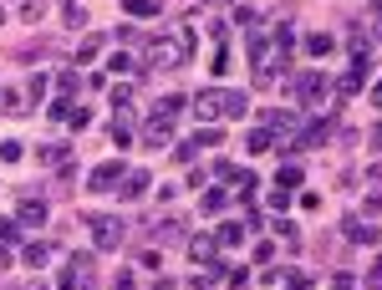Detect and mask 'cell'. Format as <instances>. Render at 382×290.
Here are the masks:
<instances>
[{
	"instance_id": "4",
	"label": "cell",
	"mask_w": 382,
	"mask_h": 290,
	"mask_svg": "<svg viewBox=\"0 0 382 290\" xmlns=\"http://www.w3.org/2000/svg\"><path fill=\"white\" fill-rule=\"evenodd\" d=\"M87 225H92V234H97V250H117L122 244V219H113V214H87Z\"/></svg>"
},
{
	"instance_id": "29",
	"label": "cell",
	"mask_w": 382,
	"mask_h": 290,
	"mask_svg": "<svg viewBox=\"0 0 382 290\" xmlns=\"http://www.w3.org/2000/svg\"><path fill=\"white\" fill-rule=\"evenodd\" d=\"M367 290H382V260H377L372 270H367Z\"/></svg>"
},
{
	"instance_id": "27",
	"label": "cell",
	"mask_w": 382,
	"mask_h": 290,
	"mask_svg": "<svg viewBox=\"0 0 382 290\" xmlns=\"http://www.w3.org/2000/svg\"><path fill=\"white\" fill-rule=\"evenodd\" d=\"M0 107H6V113H26V107H20V92H0Z\"/></svg>"
},
{
	"instance_id": "14",
	"label": "cell",
	"mask_w": 382,
	"mask_h": 290,
	"mask_svg": "<svg viewBox=\"0 0 382 290\" xmlns=\"http://www.w3.org/2000/svg\"><path fill=\"white\" fill-rule=\"evenodd\" d=\"M127 15H158V0H122Z\"/></svg>"
},
{
	"instance_id": "5",
	"label": "cell",
	"mask_w": 382,
	"mask_h": 290,
	"mask_svg": "<svg viewBox=\"0 0 382 290\" xmlns=\"http://www.w3.org/2000/svg\"><path fill=\"white\" fill-rule=\"evenodd\" d=\"M15 225H26V229H41L46 225V204H41V198H20V209H15Z\"/></svg>"
},
{
	"instance_id": "12",
	"label": "cell",
	"mask_w": 382,
	"mask_h": 290,
	"mask_svg": "<svg viewBox=\"0 0 382 290\" xmlns=\"http://www.w3.org/2000/svg\"><path fill=\"white\" fill-rule=\"evenodd\" d=\"M240 239H245V225H224V229L215 234V244H224V250H235Z\"/></svg>"
},
{
	"instance_id": "20",
	"label": "cell",
	"mask_w": 382,
	"mask_h": 290,
	"mask_svg": "<svg viewBox=\"0 0 382 290\" xmlns=\"http://www.w3.org/2000/svg\"><path fill=\"white\" fill-rule=\"evenodd\" d=\"M286 285H291V290H311V285H316V280H311V275H306V270H291V275H286Z\"/></svg>"
},
{
	"instance_id": "34",
	"label": "cell",
	"mask_w": 382,
	"mask_h": 290,
	"mask_svg": "<svg viewBox=\"0 0 382 290\" xmlns=\"http://www.w3.org/2000/svg\"><path fill=\"white\" fill-rule=\"evenodd\" d=\"M372 143H377V148H382V127H377V132H372Z\"/></svg>"
},
{
	"instance_id": "3",
	"label": "cell",
	"mask_w": 382,
	"mask_h": 290,
	"mask_svg": "<svg viewBox=\"0 0 382 290\" xmlns=\"http://www.w3.org/2000/svg\"><path fill=\"white\" fill-rule=\"evenodd\" d=\"M286 92L301 102V107H316V102H326L331 82H326V72H301V77H291V82H286Z\"/></svg>"
},
{
	"instance_id": "13",
	"label": "cell",
	"mask_w": 382,
	"mask_h": 290,
	"mask_svg": "<svg viewBox=\"0 0 382 290\" xmlns=\"http://www.w3.org/2000/svg\"><path fill=\"white\" fill-rule=\"evenodd\" d=\"M301 184V168L295 163H281V173H275V189H295Z\"/></svg>"
},
{
	"instance_id": "10",
	"label": "cell",
	"mask_w": 382,
	"mask_h": 290,
	"mask_svg": "<svg viewBox=\"0 0 382 290\" xmlns=\"http://www.w3.org/2000/svg\"><path fill=\"white\" fill-rule=\"evenodd\" d=\"M342 229H347V239H352V244H372V239H377V229L367 225V219H357V214L347 219V225H342Z\"/></svg>"
},
{
	"instance_id": "1",
	"label": "cell",
	"mask_w": 382,
	"mask_h": 290,
	"mask_svg": "<svg viewBox=\"0 0 382 290\" xmlns=\"http://www.w3.org/2000/svg\"><path fill=\"white\" fill-rule=\"evenodd\" d=\"M189 51H194V31H179V36H153L143 46V61L148 66H163V72H179V66L189 61Z\"/></svg>"
},
{
	"instance_id": "32",
	"label": "cell",
	"mask_w": 382,
	"mask_h": 290,
	"mask_svg": "<svg viewBox=\"0 0 382 290\" xmlns=\"http://www.w3.org/2000/svg\"><path fill=\"white\" fill-rule=\"evenodd\" d=\"M372 107H382V82H377V87H372Z\"/></svg>"
},
{
	"instance_id": "23",
	"label": "cell",
	"mask_w": 382,
	"mask_h": 290,
	"mask_svg": "<svg viewBox=\"0 0 382 290\" xmlns=\"http://www.w3.org/2000/svg\"><path fill=\"white\" fill-rule=\"evenodd\" d=\"M127 138H133V127L117 118V122H113V143H117V148H127Z\"/></svg>"
},
{
	"instance_id": "31",
	"label": "cell",
	"mask_w": 382,
	"mask_h": 290,
	"mask_svg": "<svg viewBox=\"0 0 382 290\" xmlns=\"http://www.w3.org/2000/svg\"><path fill=\"white\" fill-rule=\"evenodd\" d=\"M189 290H215V280H209V275H199V280H189Z\"/></svg>"
},
{
	"instance_id": "16",
	"label": "cell",
	"mask_w": 382,
	"mask_h": 290,
	"mask_svg": "<svg viewBox=\"0 0 382 290\" xmlns=\"http://www.w3.org/2000/svg\"><path fill=\"white\" fill-rule=\"evenodd\" d=\"M46 260H51V244H26V265H36V270H41Z\"/></svg>"
},
{
	"instance_id": "25",
	"label": "cell",
	"mask_w": 382,
	"mask_h": 290,
	"mask_svg": "<svg viewBox=\"0 0 382 290\" xmlns=\"http://www.w3.org/2000/svg\"><path fill=\"white\" fill-rule=\"evenodd\" d=\"M97 46H102V41H97V36H87V41L77 46V56H82V61H92V56H97Z\"/></svg>"
},
{
	"instance_id": "19",
	"label": "cell",
	"mask_w": 382,
	"mask_h": 290,
	"mask_svg": "<svg viewBox=\"0 0 382 290\" xmlns=\"http://www.w3.org/2000/svg\"><path fill=\"white\" fill-rule=\"evenodd\" d=\"M245 148H250V153H265V148H270V132H265V127H255L250 138H245Z\"/></svg>"
},
{
	"instance_id": "26",
	"label": "cell",
	"mask_w": 382,
	"mask_h": 290,
	"mask_svg": "<svg viewBox=\"0 0 382 290\" xmlns=\"http://www.w3.org/2000/svg\"><path fill=\"white\" fill-rule=\"evenodd\" d=\"M108 66H113V72H117V77H122V72H138V66H133V56H122V51H117V56H113Z\"/></svg>"
},
{
	"instance_id": "9",
	"label": "cell",
	"mask_w": 382,
	"mask_h": 290,
	"mask_svg": "<svg viewBox=\"0 0 382 290\" xmlns=\"http://www.w3.org/2000/svg\"><path fill=\"white\" fill-rule=\"evenodd\" d=\"M113 194H122V198H143V194H148V173H143V168L122 173V189H113Z\"/></svg>"
},
{
	"instance_id": "24",
	"label": "cell",
	"mask_w": 382,
	"mask_h": 290,
	"mask_svg": "<svg viewBox=\"0 0 382 290\" xmlns=\"http://www.w3.org/2000/svg\"><path fill=\"white\" fill-rule=\"evenodd\" d=\"M235 20H240L245 31H255V20H260V11H250V6H240V11H235Z\"/></svg>"
},
{
	"instance_id": "7",
	"label": "cell",
	"mask_w": 382,
	"mask_h": 290,
	"mask_svg": "<svg viewBox=\"0 0 382 290\" xmlns=\"http://www.w3.org/2000/svg\"><path fill=\"white\" fill-rule=\"evenodd\" d=\"M87 184H92V189H113V184H122V163H117V158H113V163H97Z\"/></svg>"
},
{
	"instance_id": "2",
	"label": "cell",
	"mask_w": 382,
	"mask_h": 290,
	"mask_svg": "<svg viewBox=\"0 0 382 290\" xmlns=\"http://www.w3.org/2000/svg\"><path fill=\"white\" fill-rule=\"evenodd\" d=\"M245 92H229V87H204V92L194 97V113L204 122H219V118H245Z\"/></svg>"
},
{
	"instance_id": "17",
	"label": "cell",
	"mask_w": 382,
	"mask_h": 290,
	"mask_svg": "<svg viewBox=\"0 0 382 290\" xmlns=\"http://www.w3.org/2000/svg\"><path fill=\"white\" fill-rule=\"evenodd\" d=\"M41 163H67V143H46L41 148Z\"/></svg>"
},
{
	"instance_id": "35",
	"label": "cell",
	"mask_w": 382,
	"mask_h": 290,
	"mask_svg": "<svg viewBox=\"0 0 382 290\" xmlns=\"http://www.w3.org/2000/svg\"><path fill=\"white\" fill-rule=\"evenodd\" d=\"M372 15H382V0H372Z\"/></svg>"
},
{
	"instance_id": "15",
	"label": "cell",
	"mask_w": 382,
	"mask_h": 290,
	"mask_svg": "<svg viewBox=\"0 0 382 290\" xmlns=\"http://www.w3.org/2000/svg\"><path fill=\"white\" fill-rule=\"evenodd\" d=\"M199 209H204V214H219V209H224V194H219V189L199 194Z\"/></svg>"
},
{
	"instance_id": "28",
	"label": "cell",
	"mask_w": 382,
	"mask_h": 290,
	"mask_svg": "<svg viewBox=\"0 0 382 290\" xmlns=\"http://www.w3.org/2000/svg\"><path fill=\"white\" fill-rule=\"evenodd\" d=\"M92 265H97V255H72V270H82V275H92Z\"/></svg>"
},
{
	"instance_id": "8",
	"label": "cell",
	"mask_w": 382,
	"mask_h": 290,
	"mask_svg": "<svg viewBox=\"0 0 382 290\" xmlns=\"http://www.w3.org/2000/svg\"><path fill=\"white\" fill-rule=\"evenodd\" d=\"M215 143H219V127H204V132H199V138H189V143L179 148V163H189V158H194V153H199V148H215Z\"/></svg>"
},
{
	"instance_id": "6",
	"label": "cell",
	"mask_w": 382,
	"mask_h": 290,
	"mask_svg": "<svg viewBox=\"0 0 382 290\" xmlns=\"http://www.w3.org/2000/svg\"><path fill=\"white\" fill-rule=\"evenodd\" d=\"M143 143H148V148H168V143H174V122H168V118H148Z\"/></svg>"
},
{
	"instance_id": "21",
	"label": "cell",
	"mask_w": 382,
	"mask_h": 290,
	"mask_svg": "<svg viewBox=\"0 0 382 290\" xmlns=\"http://www.w3.org/2000/svg\"><path fill=\"white\" fill-rule=\"evenodd\" d=\"M20 15H26V20H41V15H46V0H26V6H20Z\"/></svg>"
},
{
	"instance_id": "11",
	"label": "cell",
	"mask_w": 382,
	"mask_h": 290,
	"mask_svg": "<svg viewBox=\"0 0 382 290\" xmlns=\"http://www.w3.org/2000/svg\"><path fill=\"white\" fill-rule=\"evenodd\" d=\"M179 113H184V97H174V92H168V97H158V102H153V118H168V122H174Z\"/></svg>"
},
{
	"instance_id": "36",
	"label": "cell",
	"mask_w": 382,
	"mask_h": 290,
	"mask_svg": "<svg viewBox=\"0 0 382 290\" xmlns=\"http://www.w3.org/2000/svg\"><path fill=\"white\" fill-rule=\"evenodd\" d=\"M26 290H46V285H26Z\"/></svg>"
},
{
	"instance_id": "18",
	"label": "cell",
	"mask_w": 382,
	"mask_h": 290,
	"mask_svg": "<svg viewBox=\"0 0 382 290\" xmlns=\"http://www.w3.org/2000/svg\"><path fill=\"white\" fill-rule=\"evenodd\" d=\"M306 51H311V56H326V51H331V36H321V31L306 36Z\"/></svg>"
},
{
	"instance_id": "30",
	"label": "cell",
	"mask_w": 382,
	"mask_h": 290,
	"mask_svg": "<svg viewBox=\"0 0 382 290\" xmlns=\"http://www.w3.org/2000/svg\"><path fill=\"white\" fill-rule=\"evenodd\" d=\"M113 290H138V285H133V275H127V270H122V275L113 280Z\"/></svg>"
},
{
	"instance_id": "22",
	"label": "cell",
	"mask_w": 382,
	"mask_h": 290,
	"mask_svg": "<svg viewBox=\"0 0 382 290\" xmlns=\"http://www.w3.org/2000/svg\"><path fill=\"white\" fill-rule=\"evenodd\" d=\"M15 158H20V143L6 138V143H0V163H15Z\"/></svg>"
},
{
	"instance_id": "33",
	"label": "cell",
	"mask_w": 382,
	"mask_h": 290,
	"mask_svg": "<svg viewBox=\"0 0 382 290\" xmlns=\"http://www.w3.org/2000/svg\"><path fill=\"white\" fill-rule=\"evenodd\" d=\"M153 290H179V285H174V280H158V285H153Z\"/></svg>"
}]
</instances>
